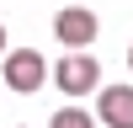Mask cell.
<instances>
[{
	"label": "cell",
	"mask_w": 133,
	"mask_h": 128,
	"mask_svg": "<svg viewBox=\"0 0 133 128\" xmlns=\"http://www.w3.org/2000/svg\"><path fill=\"white\" fill-rule=\"evenodd\" d=\"M96 117H101L107 128H133V85H101Z\"/></svg>",
	"instance_id": "4"
},
{
	"label": "cell",
	"mask_w": 133,
	"mask_h": 128,
	"mask_svg": "<svg viewBox=\"0 0 133 128\" xmlns=\"http://www.w3.org/2000/svg\"><path fill=\"white\" fill-rule=\"evenodd\" d=\"M48 128H91V107H59Z\"/></svg>",
	"instance_id": "5"
},
{
	"label": "cell",
	"mask_w": 133,
	"mask_h": 128,
	"mask_svg": "<svg viewBox=\"0 0 133 128\" xmlns=\"http://www.w3.org/2000/svg\"><path fill=\"white\" fill-rule=\"evenodd\" d=\"M96 32H101V21H96V11H91V5H64L59 16H53V37H59L69 53L91 48V43H96Z\"/></svg>",
	"instance_id": "2"
},
{
	"label": "cell",
	"mask_w": 133,
	"mask_h": 128,
	"mask_svg": "<svg viewBox=\"0 0 133 128\" xmlns=\"http://www.w3.org/2000/svg\"><path fill=\"white\" fill-rule=\"evenodd\" d=\"M43 80H48V64H43L37 48H11V53H5V91L32 96Z\"/></svg>",
	"instance_id": "3"
},
{
	"label": "cell",
	"mask_w": 133,
	"mask_h": 128,
	"mask_svg": "<svg viewBox=\"0 0 133 128\" xmlns=\"http://www.w3.org/2000/svg\"><path fill=\"white\" fill-rule=\"evenodd\" d=\"M128 64H133V48H128Z\"/></svg>",
	"instance_id": "7"
},
{
	"label": "cell",
	"mask_w": 133,
	"mask_h": 128,
	"mask_svg": "<svg viewBox=\"0 0 133 128\" xmlns=\"http://www.w3.org/2000/svg\"><path fill=\"white\" fill-rule=\"evenodd\" d=\"M53 85L64 96H91V91H101V64L91 53H69V59L53 64Z\"/></svg>",
	"instance_id": "1"
},
{
	"label": "cell",
	"mask_w": 133,
	"mask_h": 128,
	"mask_svg": "<svg viewBox=\"0 0 133 128\" xmlns=\"http://www.w3.org/2000/svg\"><path fill=\"white\" fill-rule=\"evenodd\" d=\"M0 53H5V21H0Z\"/></svg>",
	"instance_id": "6"
}]
</instances>
